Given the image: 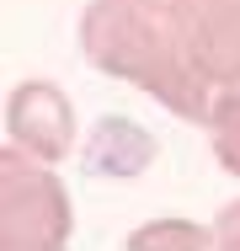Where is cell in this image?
Instances as JSON below:
<instances>
[{
  "label": "cell",
  "mask_w": 240,
  "mask_h": 251,
  "mask_svg": "<svg viewBox=\"0 0 240 251\" xmlns=\"http://www.w3.org/2000/svg\"><path fill=\"white\" fill-rule=\"evenodd\" d=\"M5 128H11V145L43 160H64L75 145V107L53 80H22L5 107Z\"/></svg>",
  "instance_id": "cell-4"
},
{
  "label": "cell",
  "mask_w": 240,
  "mask_h": 251,
  "mask_svg": "<svg viewBox=\"0 0 240 251\" xmlns=\"http://www.w3.org/2000/svg\"><path fill=\"white\" fill-rule=\"evenodd\" d=\"M128 5H139V11H155V16H166V11H171V0H128Z\"/></svg>",
  "instance_id": "cell-9"
},
{
  "label": "cell",
  "mask_w": 240,
  "mask_h": 251,
  "mask_svg": "<svg viewBox=\"0 0 240 251\" xmlns=\"http://www.w3.org/2000/svg\"><path fill=\"white\" fill-rule=\"evenodd\" d=\"M203 246H214V230L187 225V219H155L128 235V251H203Z\"/></svg>",
  "instance_id": "cell-7"
},
{
  "label": "cell",
  "mask_w": 240,
  "mask_h": 251,
  "mask_svg": "<svg viewBox=\"0 0 240 251\" xmlns=\"http://www.w3.org/2000/svg\"><path fill=\"white\" fill-rule=\"evenodd\" d=\"M214 246L240 251V203H230V208L219 214V225H214Z\"/></svg>",
  "instance_id": "cell-8"
},
{
  "label": "cell",
  "mask_w": 240,
  "mask_h": 251,
  "mask_svg": "<svg viewBox=\"0 0 240 251\" xmlns=\"http://www.w3.org/2000/svg\"><path fill=\"white\" fill-rule=\"evenodd\" d=\"M160 155V145H155V134L149 128H139L134 118H101L91 128V139H86V171L91 176H139L144 166Z\"/></svg>",
  "instance_id": "cell-5"
},
{
  "label": "cell",
  "mask_w": 240,
  "mask_h": 251,
  "mask_svg": "<svg viewBox=\"0 0 240 251\" xmlns=\"http://www.w3.org/2000/svg\"><path fill=\"white\" fill-rule=\"evenodd\" d=\"M208 139H214L219 166L240 176V80L219 86V97L208 101Z\"/></svg>",
  "instance_id": "cell-6"
},
{
  "label": "cell",
  "mask_w": 240,
  "mask_h": 251,
  "mask_svg": "<svg viewBox=\"0 0 240 251\" xmlns=\"http://www.w3.org/2000/svg\"><path fill=\"white\" fill-rule=\"evenodd\" d=\"M166 27L208 86L240 80V0H171Z\"/></svg>",
  "instance_id": "cell-3"
},
{
  "label": "cell",
  "mask_w": 240,
  "mask_h": 251,
  "mask_svg": "<svg viewBox=\"0 0 240 251\" xmlns=\"http://www.w3.org/2000/svg\"><path fill=\"white\" fill-rule=\"evenodd\" d=\"M75 230L70 193L43 155L5 145L0 150V246L5 251H59Z\"/></svg>",
  "instance_id": "cell-2"
},
{
  "label": "cell",
  "mask_w": 240,
  "mask_h": 251,
  "mask_svg": "<svg viewBox=\"0 0 240 251\" xmlns=\"http://www.w3.org/2000/svg\"><path fill=\"white\" fill-rule=\"evenodd\" d=\"M80 53L101 75L134 80L139 91L166 101L171 112H182L192 123H208V101H214L208 80L182 59L166 16L139 11L128 0H91L86 16H80Z\"/></svg>",
  "instance_id": "cell-1"
}]
</instances>
